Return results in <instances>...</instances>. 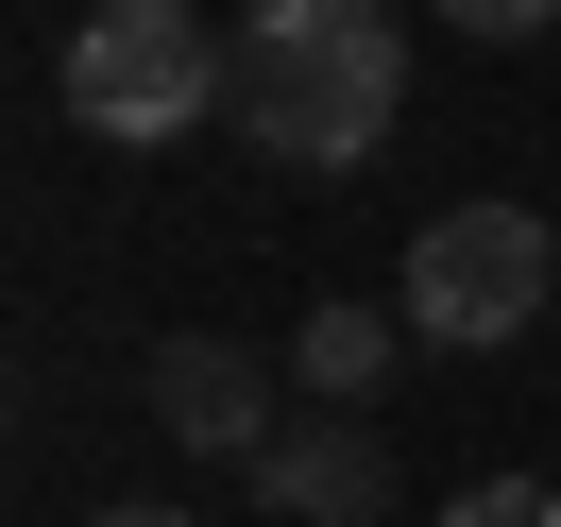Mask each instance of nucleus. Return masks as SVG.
Masks as SVG:
<instances>
[{
    "mask_svg": "<svg viewBox=\"0 0 561 527\" xmlns=\"http://www.w3.org/2000/svg\"><path fill=\"white\" fill-rule=\"evenodd\" d=\"M391 357H409V307H307V341H289V375L323 391V409H375Z\"/></svg>",
    "mask_w": 561,
    "mask_h": 527,
    "instance_id": "6",
    "label": "nucleus"
},
{
    "mask_svg": "<svg viewBox=\"0 0 561 527\" xmlns=\"http://www.w3.org/2000/svg\"><path fill=\"white\" fill-rule=\"evenodd\" d=\"M221 103H239V51H221L187 0H103L69 35V119L103 153H171V137H205Z\"/></svg>",
    "mask_w": 561,
    "mask_h": 527,
    "instance_id": "2",
    "label": "nucleus"
},
{
    "mask_svg": "<svg viewBox=\"0 0 561 527\" xmlns=\"http://www.w3.org/2000/svg\"><path fill=\"white\" fill-rule=\"evenodd\" d=\"M255 511H273V527H391V443H375V409L273 425V443H255Z\"/></svg>",
    "mask_w": 561,
    "mask_h": 527,
    "instance_id": "4",
    "label": "nucleus"
},
{
    "mask_svg": "<svg viewBox=\"0 0 561 527\" xmlns=\"http://www.w3.org/2000/svg\"><path fill=\"white\" fill-rule=\"evenodd\" d=\"M153 425H171V443L187 459H255V443H273V425H255V357L239 341H153Z\"/></svg>",
    "mask_w": 561,
    "mask_h": 527,
    "instance_id": "5",
    "label": "nucleus"
},
{
    "mask_svg": "<svg viewBox=\"0 0 561 527\" xmlns=\"http://www.w3.org/2000/svg\"><path fill=\"white\" fill-rule=\"evenodd\" d=\"M545 289H561V255H545V221L527 205H443L409 239V341H443V357H493V341H527L545 323Z\"/></svg>",
    "mask_w": 561,
    "mask_h": 527,
    "instance_id": "3",
    "label": "nucleus"
},
{
    "mask_svg": "<svg viewBox=\"0 0 561 527\" xmlns=\"http://www.w3.org/2000/svg\"><path fill=\"white\" fill-rule=\"evenodd\" d=\"M443 527H561V493H545V477H477Z\"/></svg>",
    "mask_w": 561,
    "mask_h": 527,
    "instance_id": "7",
    "label": "nucleus"
},
{
    "mask_svg": "<svg viewBox=\"0 0 561 527\" xmlns=\"http://www.w3.org/2000/svg\"><path fill=\"white\" fill-rule=\"evenodd\" d=\"M459 35H493V51H527V35H561V0H443Z\"/></svg>",
    "mask_w": 561,
    "mask_h": 527,
    "instance_id": "8",
    "label": "nucleus"
},
{
    "mask_svg": "<svg viewBox=\"0 0 561 527\" xmlns=\"http://www.w3.org/2000/svg\"><path fill=\"white\" fill-rule=\"evenodd\" d=\"M85 527H205V511H85Z\"/></svg>",
    "mask_w": 561,
    "mask_h": 527,
    "instance_id": "9",
    "label": "nucleus"
},
{
    "mask_svg": "<svg viewBox=\"0 0 561 527\" xmlns=\"http://www.w3.org/2000/svg\"><path fill=\"white\" fill-rule=\"evenodd\" d=\"M391 103H409L391 0H255L239 18V137H273L289 171H375Z\"/></svg>",
    "mask_w": 561,
    "mask_h": 527,
    "instance_id": "1",
    "label": "nucleus"
}]
</instances>
